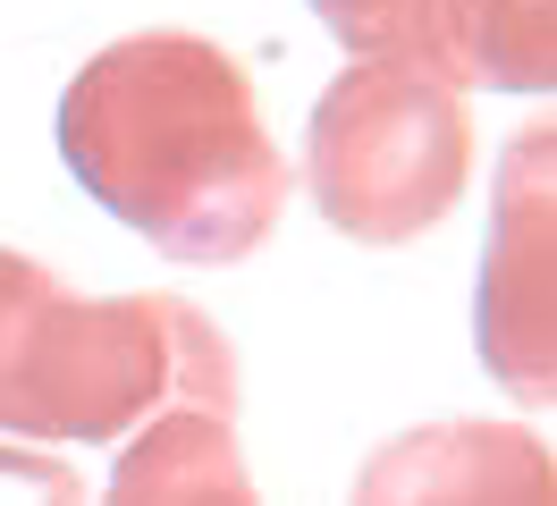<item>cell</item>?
<instances>
[{
	"instance_id": "6da1fadb",
	"label": "cell",
	"mask_w": 557,
	"mask_h": 506,
	"mask_svg": "<svg viewBox=\"0 0 557 506\" xmlns=\"http://www.w3.org/2000/svg\"><path fill=\"white\" fill-rule=\"evenodd\" d=\"M60 161L110 220L170 262H245L287 211V161L237 51L203 34H127L69 76Z\"/></svg>"
},
{
	"instance_id": "7a4b0ae2",
	"label": "cell",
	"mask_w": 557,
	"mask_h": 506,
	"mask_svg": "<svg viewBox=\"0 0 557 506\" xmlns=\"http://www.w3.org/2000/svg\"><path fill=\"white\" fill-rule=\"evenodd\" d=\"M237 414V355L186 296H69L42 270L0 312V431L35 447H110L152 414Z\"/></svg>"
},
{
	"instance_id": "3957f363",
	"label": "cell",
	"mask_w": 557,
	"mask_h": 506,
	"mask_svg": "<svg viewBox=\"0 0 557 506\" xmlns=\"http://www.w3.org/2000/svg\"><path fill=\"white\" fill-rule=\"evenodd\" d=\"M473 177V110L414 60H355L305 119L313 211L355 245H414Z\"/></svg>"
},
{
	"instance_id": "277c9868",
	"label": "cell",
	"mask_w": 557,
	"mask_h": 506,
	"mask_svg": "<svg viewBox=\"0 0 557 506\" xmlns=\"http://www.w3.org/2000/svg\"><path fill=\"white\" fill-rule=\"evenodd\" d=\"M473 346L516 405H557V110L516 127V144L498 152Z\"/></svg>"
},
{
	"instance_id": "5b68a950",
	"label": "cell",
	"mask_w": 557,
	"mask_h": 506,
	"mask_svg": "<svg viewBox=\"0 0 557 506\" xmlns=\"http://www.w3.org/2000/svg\"><path fill=\"white\" fill-rule=\"evenodd\" d=\"M347 506H557V447L523 422H422L363 456Z\"/></svg>"
},
{
	"instance_id": "8992f818",
	"label": "cell",
	"mask_w": 557,
	"mask_h": 506,
	"mask_svg": "<svg viewBox=\"0 0 557 506\" xmlns=\"http://www.w3.org/2000/svg\"><path fill=\"white\" fill-rule=\"evenodd\" d=\"M422 67L456 94H557V0H440Z\"/></svg>"
},
{
	"instance_id": "52a82bcc",
	"label": "cell",
	"mask_w": 557,
	"mask_h": 506,
	"mask_svg": "<svg viewBox=\"0 0 557 506\" xmlns=\"http://www.w3.org/2000/svg\"><path fill=\"white\" fill-rule=\"evenodd\" d=\"M102 506H262V490L245 472V447L228 431V414L170 405V414H152L127 439Z\"/></svg>"
},
{
	"instance_id": "ba28073f",
	"label": "cell",
	"mask_w": 557,
	"mask_h": 506,
	"mask_svg": "<svg viewBox=\"0 0 557 506\" xmlns=\"http://www.w3.org/2000/svg\"><path fill=\"white\" fill-rule=\"evenodd\" d=\"M431 9L440 0H313V17L355 60H414V67L431 51Z\"/></svg>"
},
{
	"instance_id": "9c48e42d",
	"label": "cell",
	"mask_w": 557,
	"mask_h": 506,
	"mask_svg": "<svg viewBox=\"0 0 557 506\" xmlns=\"http://www.w3.org/2000/svg\"><path fill=\"white\" fill-rule=\"evenodd\" d=\"M0 506H85V481L35 439H0Z\"/></svg>"
},
{
	"instance_id": "30bf717a",
	"label": "cell",
	"mask_w": 557,
	"mask_h": 506,
	"mask_svg": "<svg viewBox=\"0 0 557 506\" xmlns=\"http://www.w3.org/2000/svg\"><path fill=\"white\" fill-rule=\"evenodd\" d=\"M35 279H42V262H35V254H9V245H0V312H9V304L26 296Z\"/></svg>"
}]
</instances>
